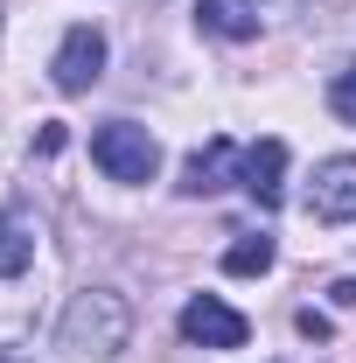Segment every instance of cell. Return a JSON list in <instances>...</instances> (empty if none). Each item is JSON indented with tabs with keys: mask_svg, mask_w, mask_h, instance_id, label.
Here are the masks:
<instances>
[{
	"mask_svg": "<svg viewBox=\"0 0 356 363\" xmlns=\"http://www.w3.org/2000/svg\"><path fill=\"white\" fill-rule=\"evenodd\" d=\"M126 335H133V308H126V294H112V286H84V294L63 308V350H70V357H119Z\"/></svg>",
	"mask_w": 356,
	"mask_h": 363,
	"instance_id": "1",
	"label": "cell"
},
{
	"mask_svg": "<svg viewBox=\"0 0 356 363\" xmlns=\"http://www.w3.org/2000/svg\"><path fill=\"white\" fill-rule=\"evenodd\" d=\"M91 161H98L112 182H154L161 140L147 133V126H133V119H105V126L91 133Z\"/></svg>",
	"mask_w": 356,
	"mask_h": 363,
	"instance_id": "2",
	"label": "cell"
},
{
	"mask_svg": "<svg viewBox=\"0 0 356 363\" xmlns=\"http://www.w3.org/2000/svg\"><path fill=\"white\" fill-rule=\"evenodd\" d=\"M105 77V35L91 28V21H77L63 43H56V56H49V84L63 91V98H77V91H91Z\"/></svg>",
	"mask_w": 356,
	"mask_h": 363,
	"instance_id": "3",
	"label": "cell"
},
{
	"mask_svg": "<svg viewBox=\"0 0 356 363\" xmlns=\"http://www.w3.org/2000/svg\"><path fill=\"white\" fill-rule=\"evenodd\" d=\"M182 335H189V342H203V350H245L252 321L238 315V308H223L217 294H196V301L182 308Z\"/></svg>",
	"mask_w": 356,
	"mask_h": 363,
	"instance_id": "4",
	"label": "cell"
},
{
	"mask_svg": "<svg viewBox=\"0 0 356 363\" xmlns=\"http://www.w3.org/2000/svg\"><path fill=\"white\" fill-rule=\"evenodd\" d=\"M308 210L321 217V224H356V154H335V161L314 168Z\"/></svg>",
	"mask_w": 356,
	"mask_h": 363,
	"instance_id": "5",
	"label": "cell"
},
{
	"mask_svg": "<svg viewBox=\"0 0 356 363\" xmlns=\"http://www.w3.org/2000/svg\"><path fill=\"white\" fill-rule=\"evenodd\" d=\"M287 140H259V147H245V168H238V182H245V196L259 203V210H279V196H287Z\"/></svg>",
	"mask_w": 356,
	"mask_h": 363,
	"instance_id": "6",
	"label": "cell"
},
{
	"mask_svg": "<svg viewBox=\"0 0 356 363\" xmlns=\"http://www.w3.org/2000/svg\"><path fill=\"white\" fill-rule=\"evenodd\" d=\"M230 168H245V154L217 133L210 147H196V154H189V168H182V196H217L223 182H230Z\"/></svg>",
	"mask_w": 356,
	"mask_h": 363,
	"instance_id": "7",
	"label": "cell"
},
{
	"mask_svg": "<svg viewBox=\"0 0 356 363\" xmlns=\"http://www.w3.org/2000/svg\"><path fill=\"white\" fill-rule=\"evenodd\" d=\"M28 266H35V224H28V210H7L0 217V279H14Z\"/></svg>",
	"mask_w": 356,
	"mask_h": 363,
	"instance_id": "8",
	"label": "cell"
},
{
	"mask_svg": "<svg viewBox=\"0 0 356 363\" xmlns=\"http://www.w3.org/2000/svg\"><path fill=\"white\" fill-rule=\"evenodd\" d=\"M196 28H210L223 43H252V35H259V14H245V7H230V0H196Z\"/></svg>",
	"mask_w": 356,
	"mask_h": 363,
	"instance_id": "9",
	"label": "cell"
},
{
	"mask_svg": "<svg viewBox=\"0 0 356 363\" xmlns=\"http://www.w3.org/2000/svg\"><path fill=\"white\" fill-rule=\"evenodd\" d=\"M272 259H279V245L259 230V238H238V245L223 252V272H238V279H259V272H272Z\"/></svg>",
	"mask_w": 356,
	"mask_h": 363,
	"instance_id": "10",
	"label": "cell"
},
{
	"mask_svg": "<svg viewBox=\"0 0 356 363\" xmlns=\"http://www.w3.org/2000/svg\"><path fill=\"white\" fill-rule=\"evenodd\" d=\"M328 112H335L343 126H356V56L335 70V77H328Z\"/></svg>",
	"mask_w": 356,
	"mask_h": 363,
	"instance_id": "11",
	"label": "cell"
},
{
	"mask_svg": "<svg viewBox=\"0 0 356 363\" xmlns=\"http://www.w3.org/2000/svg\"><path fill=\"white\" fill-rule=\"evenodd\" d=\"M328 294H335V308H356V279H335Z\"/></svg>",
	"mask_w": 356,
	"mask_h": 363,
	"instance_id": "12",
	"label": "cell"
},
{
	"mask_svg": "<svg viewBox=\"0 0 356 363\" xmlns=\"http://www.w3.org/2000/svg\"><path fill=\"white\" fill-rule=\"evenodd\" d=\"M0 363H21V357H14V350H0Z\"/></svg>",
	"mask_w": 356,
	"mask_h": 363,
	"instance_id": "13",
	"label": "cell"
}]
</instances>
